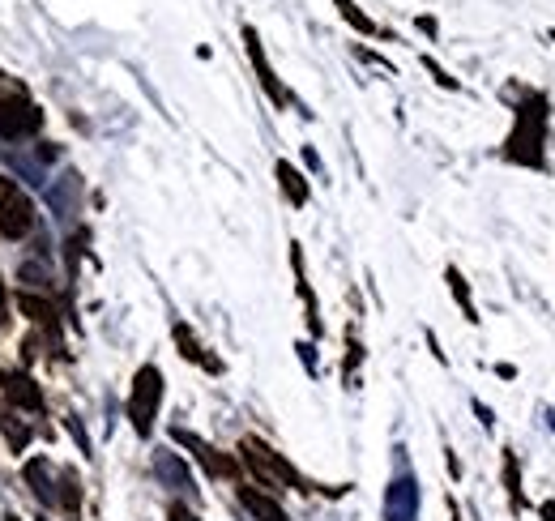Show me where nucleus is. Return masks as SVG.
Wrapping results in <instances>:
<instances>
[{"mask_svg": "<svg viewBox=\"0 0 555 521\" xmlns=\"http://www.w3.org/2000/svg\"><path fill=\"white\" fill-rule=\"evenodd\" d=\"M547 94H526V103L517 107V124L509 141H504V159L530 171H547Z\"/></svg>", "mask_w": 555, "mask_h": 521, "instance_id": "nucleus-1", "label": "nucleus"}, {"mask_svg": "<svg viewBox=\"0 0 555 521\" xmlns=\"http://www.w3.org/2000/svg\"><path fill=\"white\" fill-rule=\"evenodd\" d=\"M240 453H244V462H248V470L257 475L269 492H282V487H295V492H312L308 487V479L299 475V470L287 462L282 453H274L265 445V440H257V436H244L240 440Z\"/></svg>", "mask_w": 555, "mask_h": 521, "instance_id": "nucleus-2", "label": "nucleus"}, {"mask_svg": "<svg viewBox=\"0 0 555 521\" xmlns=\"http://www.w3.org/2000/svg\"><path fill=\"white\" fill-rule=\"evenodd\" d=\"M158 406H163V372H158L154 363H141L137 376H133V389H129V423H133L137 436L154 432Z\"/></svg>", "mask_w": 555, "mask_h": 521, "instance_id": "nucleus-3", "label": "nucleus"}, {"mask_svg": "<svg viewBox=\"0 0 555 521\" xmlns=\"http://www.w3.org/2000/svg\"><path fill=\"white\" fill-rule=\"evenodd\" d=\"M35 227H39L35 201L13 180H0V235H5V240H26Z\"/></svg>", "mask_w": 555, "mask_h": 521, "instance_id": "nucleus-4", "label": "nucleus"}, {"mask_svg": "<svg viewBox=\"0 0 555 521\" xmlns=\"http://www.w3.org/2000/svg\"><path fill=\"white\" fill-rule=\"evenodd\" d=\"M43 129V112L39 103H30L22 90L0 94V137L5 141H26Z\"/></svg>", "mask_w": 555, "mask_h": 521, "instance_id": "nucleus-5", "label": "nucleus"}, {"mask_svg": "<svg viewBox=\"0 0 555 521\" xmlns=\"http://www.w3.org/2000/svg\"><path fill=\"white\" fill-rule=\"evenodd\" d=\"M244 43H248V60H252V69H257V82L265 86L269 103H274V107H287L291 94H287V86L278 82V73H274V65H269V56H265V47H261V35H257L252 26H244Z\"/></svg>", "mask_w": 555, "mask_h": 521, "instance_id": "nucleus-6", "label": "nucleus"}, {"mask_svg": "<svg viewBox=\"0 0 555 521\" xmlns=\"http://www.w3.org/2000/svg\"><path fill=\"white\" fill-rule=\"evenodd\" d=\"M171 436H176L180 445H184L188 453H193L197 462H201L205 470H210L214 479H235V475H240V466H235V457H227V453H218L214 445H205L201 436H193V432H184V428H176V432H171Z\"/></svg>", "mask_w": 555, "mask_h": 521, "instance_id": "nucleus-7", "label": "nucleus"}, {"mask_svg": "<svg viewBox=\"0 0 555 521\" xmlns=\"http://www.w3.org/2000/svg\"><path fill=\"white\" fill-rule=\"evenodd\" d=\"M415 517H419V483L402 470L385 492V521H415Z\"/></svg>", "mask_w": 555, "mask_h": 521, "instance_id": "nucleus-8", "label": "nucleus"}, {"mask_svg": "<svg viewBox=\"0 0 555 521\" xmlns=\"http://www.w3.org/2000/svg\"><path fill=\"white\" fill-rule=\"evenodd\" d=\"M22 479H26L30 492H35L39 504H47V509H60V475L52 470L47 457H30V462L22 466Z\"/></svg>", "mask_w": 555, "mask_h": 521, "instance_id": "nucleus-9", "label": "nucleus"}, {"mask_svg": "<svg viewBox=\"0 0 555 521\" xmlns=\"http://www.w3.org/2000/svg\"><path fill=\"white\" fill-rule=\"evenodd\" d=\"M0 389H5V398L13 402V406H22V410H35V415H43V389L30 381L26 372H18V368H0Z\"/></svg>", "mask_w": 555, "mask_h": 521, "instance_id": "nucleus-10", "label": "nucleus"}, {"mask_svg": "<svg viewBox=\"0 0 555 521\" xmlns=\"http://www.w3.org/2000/svg\"><path fill=\"white\" fill-rule=\"evenodd\" d=\"M154 479L163 483V487H171V492H193V470H188L184 457L171 453V449L154 453Z\"/></svg>", "mask_w": 555, "mask_h": 521, "instance_id": "nucleus-11", "label": "nucleus"}, {"mask_svg": "<svg viewBox=\"0 0 555 521\" xmlns=\"http://www.w3.org/2000/svg\"><path fill=\"white\" fill-rule=\"evenodd\" d=\"M240 504H244V509L257 517V521H291L287 509H282L274 496H265L261 487H240Z\"/></svg>", "mask_w": 555, "mask_h": 521, "instance_id": "nucleus-12", "label": "nucleus"}, {"mask_svg": "<svg viewBox=\"0 0 555 521\" xmlns=\"http://www.w3.org/2000/svg\"><path fill=\"white\" fill-rule=\"evenodd\" d=\"M171 334H176V346H180V355H184L188 363H201L205 372H222V363L205 355V346L193 338V329H188V325H176V329H171Z\"/></svg>", "mask_w": 555, "mask_h": 521, "instance_id": "nucleus-13", "label": "nucleus"}, {"mask_svg": "<svg viewBox=\"0 0 555 521\" xmlns=\"http://www.w3.org/2000/svg\"><path fill=\"white\" fill-rule=\"evenodd\" d=\"M278 184H282V193H287L291 205H308V197H312V193H308V180L299 176L295 163H287V159L278 163Z\"/></svg>", "mask_w": 555, "mask_h": 521, "instance_id": "nucleus-14", "label": "nucleus"}, {"mask_svg": "<svg viewBox=\"0 0 555 521\" xmlns=\"http://www.w3.org/2000/svg\"><path fill=\"white\" fill-rule=\"evenodd\" d=\"M291 261H295V282H299V295H304V308H308V329H312V334H321V312H316V295H312L308 278H304V252H299V244H295V252H291Z\"/></svg>", "mask_w": 555, "mask_h": 521, "instance_id": "nucleus-15", "label": "nucleus"}, {"mask_svg": "<svg viewBox=\"0 0 555 521\" xmlns=\"http://www.w3.org/2000/svg\"><path fill=\"white\" fill-rule=\"evenodd\" d=\"M444 278H449V291H453V299H457V308H462V317L474 325L479 321V308H474V295H470V287H466V278H462V270H444Z\"/></svg>", "mask_w": 555, "mask_h": 521, "instance_id": "nucleus-16", "label": "nucleus"}, {"mask_svg": "<svg viewBox=\"0 0 555 521\" xmlns=\"http://www.w3.org/2000/svg\"><path fill=\"white\" fill-rule=\"evenodd\" d=\"M504 487H509L513 509H517V513L526 509V496H521V462H517V453H513V449H504Z\"/></svg>", "mask_w": 555, "mask_h": 521, "instance_id": "nucleus-17", "label": "nucleus"}, {"mask_svg": "<svg viewBox=\"0 0 555 521\" xmlns=\"http://www.w3.org/2000/svg\"><path fill=\"white\" fill-rule=\"evenodd\" d=\"M77 509H82V487H77V475H73V470H60V513L77 517Z\"/></svg>", "mask_w": 555, "mask_h": 521, "instance_id": "nucleus-18", "label": "nucleus"}, {"mask_svg": "<svg viewBox=\"0 0 555 521\" xmlns=\"http://www.w3.org/2000/svg\"><path fill=\"white\" fill-rule=\"evenodd\" d=\"M333 5H338L342 9V18L346 22H351L355 30H359V35H376V22L368 18V13H363L359 5H355V0H333Z\"/></svg>", "mask_w": 555, "mask_h": 521, "instance_id": "nucleus-19", "label": "nucleus"}, {"mask_svg": "<svg viewBox=\"0 0 555 521\" xmlns=\"http://www.w3.org/2000/svg\"><path fill=\"white\" fill-rule=\"evenodd\" d=\"M0 432H5V440H9V449H13V453H22V449L30 445V428H26L22 419H13V415H9V419H0Z\"/></svg>", "mask_w": 555, "mask_h": 521, "instance_id": "nucleus-20", "label": "nucleus"}, {"mask_svg": "<svg viewBox=\"0 0 555 521\" xmlns=\"http://www.w3.org/2000/svg\"><path fill=\"white\" fill-rule=\"evenodd\" d=\"M18 278H22V282H30V287H39V291H47V282H52V274H47V265H39V261H26L22 270H18Z\"/></svg>", "mask_w": 555, "mask_h": 521, "instance_id": "nucleus-21", "label": "nucleus"}, {"mask_svg": "<svg viewBox=\"0 0 555 521\" xmlns=\"http://www.w3.org/2000/svg\"><path fill=\"white\" fill-rule=\"evenodd\" d=\"M423 65H427V69H432V77H436V82H440L444 90H457V82H453V77H449V73H444V69L436 65V60H423Z\"/></svg>", "mask_w": 555, "mask_h": 521, "instance_id": "nucleus-22", "label": "nucleus"}, {"mask_svg": "<svg viewBox=\"0 0 555 521\" xmlns=\"http://www.w3.org/2000/svg\"><path fill=\"white\" fill-rule=\"evenodd\" d=\"M167 517H171V521H201V517H197L193 509H184L180 500H176V504H171V509H167Z\"/></svg>", "mask_w": 555, "mask_h": 521, "instance_id": "nucleus-23", "label": "nucleus"}, {"mask_svg": "<svg viewBox=\"0 0 555 521\" xmlns=\"http://www.w3.org/2000/svg\"><path fill=\"white\" fill-rule=\"evenodd\" d=\"M9 317V291H5V282H0V325H5Z\"/></svg>", "mask_w": 555, "mask_h": 521, "instance_id": "nucleus-24", "label": "nucleus"}, {"mask_svg": "<svg viewBox=\"0 0 555 521\" xmlns=\"http://www.w3.org/2000/svg\"><path fill=\"white\" fill-rule=\"evenodd\" d=\"M474 410H479V419H483V428H491V423H496V419H491V410H487L483 402H474Z\"/></svg>", "mask_w": 555, "mask_h": 521, "instance_id": "nucleus-25", "label": "nucleus"}, {"mask_svg": "<svg viewBox=\"0 0 555 521\" xmlns=\"http://www.w3.org/2000/svg\"><path fill=\"white\" fill-rule=\"evenodd\" d=\"M538 513H543V521H555V500H547V504H538Z\"/></svg>", "mask_w": 555, "mask_h": 521, "instance_id": "nucleus-26", "label": "nucleus"}, {"mask_svg": "<svg viewBox=\"0 0 555 521\" xmlns=\"http://www.w3.org/2000/svg\"><path fill=\"white\" fill-rule=\"evenodd\" d=\"M9 521H18V517H9Z\"/></svg>", "mask_w": 555, "mask_h": 521, "instance_id": "nucleus-27", "label": "nucleus"}, {"mask_svg": "<svg viewBox=\"0 0 555 521\" xmlns=\"http://www.w3.org/2000/svg\"><path fill=\"white\" fill-rule=\"evenodd\" d=\"M453 521H457V513H453Z\"/></svg>", "mask_w": 555, "mask_h": 521, "instance_id": "nucleus-28", "label": "nucleus"}]
</instances>
